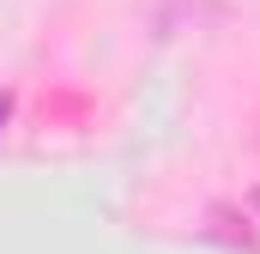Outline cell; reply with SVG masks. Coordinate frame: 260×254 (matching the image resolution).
<instances>
[{
  "label": "cell",
  "instance_id": "obj_2",
  "mask_svg": "<svg viewBox=\"0 0 260 254\" xmlns=\"http://www.w3.org/2000/svg\"><path fill=\"white\" fill-rule=\"evenodd\" d=\"M254 206H260V194H254Z\"/></svg>",
  "mask_w": 260,
  "mask_h": 254
},
{
  "label": "cell",
  "instance_id": "obj_1",
  "mask_svg": "<svg viewBox=\"0 0 260 254\" xmlns=\"http://www.w3.org/2000/svg\"><path fill=\"white\" fill-rule=\"evenodd\" d=\"M6 115H12V103H6V97H0V127H6Z\"/></svg>",
  "mask_w": 260,
  "mask_h": 254
}]
</instances>
